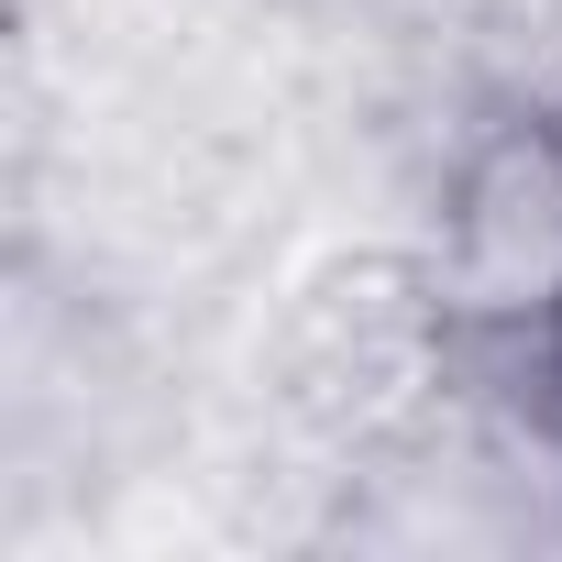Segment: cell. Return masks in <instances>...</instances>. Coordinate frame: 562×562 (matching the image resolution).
Listing matches in <instances>:
<instances>
[{"instance_id":"2","label":"cell","mask_w":562,"mask_h":562,"mask_svg":"<svg viewBox=\"0 0 562 562\" xmlns=\"http://www.w3.org/2000/svg\"><path fill=\"white\" fill-rule=\"evenodd\" d=\"M430 288L463 342H540L562 331V122L507 111L441 188Z\"/></svg>"},{"instance_id":"1","label":"cell","mask_w":562,"mask_h":562,"mask_svg":"<svg viewBox=\"0 0 562 562\" xmlns=\"http://www.w3.org/2000/svg\"><path fill=\"white\" fill-rule=\"evenodd\" d=\"M463 364V321L430 288V254H331L299 276L288 321L265 342L276 408L321 441H386L408 430Z\"/></svg>"}]
</instances>
